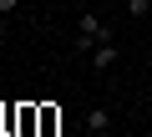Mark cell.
<instances>
[{
	"mask_svg": "<svg viewBox=\"0 0 152 137\" xmlns=\"http://www.w3.org/2000/svg\"><path fill=\"white\" fill-rule=\"evenodd\" d=\"M102 41H112V26H107L102 15H81V21H76V41H71L76 56H91Z\"/></svg>",
	"mask_w": 152,
	"mask_h": 137,
	"instance_id": "1",
	"label": "cell"
},
{
	"mask_svg": "<svg viewBox=\"0 0 152 137\" xmlns=\"http://www.w3.org/2000/svg\"><path fill=\"white\" fill-rule=\"evenodd\" d=\"M81 127H86L91 137H107V132H112V112H107V107H86V112H81Z\"/></svg>",
	"mask_w": 152,
	"mask_h": 137,
	"instance_id": "2",
	"label": "cell"
},
{
	"mask_svg": "<svg viewBox=\"0 0 152 137\" xmlns=\"http://www.w3.org/2000/svg\"><path fill=\"white\" fill-rule=\"evenodd\" d=\"M86 61H91V71H112V66L122 61V51H117V41H102V46H96Z\"/></svg>",
	"mask_w": 152,
	"mask_h": 137,
	"instance_id": "3",
	"label": "cell"
},
{
	"mask_svg": "<svg viewBox=\"0 0 152 137\" xmlns=\"http://www.w3.org/2000/svg\"><path fill=\"white\" fill-rule=\"evenodd\" d=\"M147 10H152V0H127V15H137V21H142Z\"/></svg>",
	"mask_w": 152,
	"mask_h": 137,
	"instance_id": "4",
	"label": "cell"
},
{
	"mask_svg": "<svg viewBox=\"0 0 152 137\" xmlns=\"http://www.w3.org/2000/svg\"><path fill=\"white\" fill-rule=\"evenodd\" d=\"M15 10H20V0H0V21H10Z\"/></svg>",
	"mask_w": 152,
	"mask_h": 137,
	"instance_id": "5",
	"label": "cell"
},
{
	"mask_svg": "<svg viewBox=\"0 0 152 137\" xmlns=\"http://www.w3.org/2000/svg\"><path fill=\"white\" fill-rule=\"evenodd\" d=\"M0 46H5V21H0Z\"/></svg>",
	"mask_w": 152,
	"mask_h": 137,
	"instance_id": "6",
	"label": "cell"
}]
</instances>
